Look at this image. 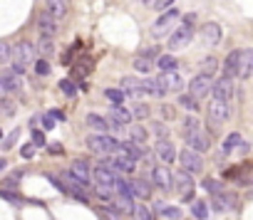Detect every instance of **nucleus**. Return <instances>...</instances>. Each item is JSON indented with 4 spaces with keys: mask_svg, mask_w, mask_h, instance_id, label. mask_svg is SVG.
Wrapping results in <instances>:
<instances>
[{
    "mask_svg": "<svg viewBox=\"0 0 253 220\" xmlns=\"http://www.w3.org/2000/svg\"><path fill=\"white\" fill-rule=\"evenodd\" d=\"M13 74H25V70L30 67V64H35V45L32 42H17V45L13 47Z\"/></svg>",
    "mask_w": 253,
    "mask_h": 220,
    "instance_id": "nucleus-1",
    "label": "nucleus"
},
{
    "mask_svg": "<svg viewBox=\"0 0 253 220\" xmlns=\"http://www.w3.org/2000/svg\"><path fill=\"white\" fill-rule=\"evenodd\" d=\"M84 144H87L90 151L99 153V156H104V153H117V146H119V141L112 139L110 134H90L84 139Z\"/></svg>",
    "mask_w": 253,
    "mask_h": 220,
    "instance_id": "nucleus-2",
    "label": "nucleus"
},
{
    "mask_svg": "<svg viewBox=\"0 0 253 220\" xmlns=\"http://www.w3.org/2000/svg\"><path fill=\"white\" fill-rule=\"evenodd\" d=\"M181 17V13L176 10V8H172V10H166L159 20H157V23L152 25V37H164V35H169V32H172V28L176 25V20Z\"/></svg>",
    "mask_w": 253,
    "mask_h": 220,
    "instance_id": "nucleus-3",
    "label": "nucleus"
},
{
    "mask_svg": "<svg viewBox=\"0 0 253 220\" xmlns=\"http://www.w3.org/2000/svg\"><path fill=\"white\" fill-rule=\"evenodd\" d=\"M191 37H194V28L191 25H179L174 32H172V37H169V47L172 50H184L189 42H191Z\"/></svg>",
    "mask_w": 253,
    "mask_h": 220,
    "instance_id": "nucleus-4",
    "label": "nucleus"
},
{
    "mask_svg": "<svg viewBox=\"0 0 253 220\" xmlns=\"http://www.w3.org/2000/svg\"><path fill=\"white\" fill-rule=\"evenodd\" d=\"M179 163L184 166V171H186V173H199V171L204 168V159H201V153H196V151H191V148H186V151H181V153H179Z\"/></svg>",
    "mask_w": 253,
    "mask_h": 220,
    "instance_id": "nucleus-5",
    "label": "nucleus"
},
{
    "mask_svg": "<svg viewBox=\"0 0 253 220\" xmlns=\"http://www.w3.org/2000/svg\"><path fill=\"white\" fill-rule=\"evenodd\" d=\"M211 84H214V79H211L208 74H196L191 79V84H189V94H191L194 99H201V97L211 94Z\"/></svg>",
    "mask_w": 253,
    "mask_h": 220,
    "instance_id": "nucleus-6",
    "label": "nucleus"
},
{
    "mask_svg": "<svg viewBox=\"0 0 253 220\" xmlns=\"http://www.w3.org/2000/svg\"><path fill=\"white\" fill-rule=\"evenodd\" d=\"M211 94H214V99H219V102H228L231 94H234V82L228 77H219L214 84H211Z\"/></svg>",
    "mask_w": 253,
    "mask_h": 220,
    "instance_id": "nucleus-7",
    "label": "nucleus"
},
{
    "mask_svg": "<svg viewBox=\"0 0 253 220\" xmlns=\"http://www.w3.org/2000/svg\"><path fill=\"white\" fill-rule=\"evenodd\" d=\"M228 114H231L228 102H219V99H214V102L208 104V119L214 121V124H221V121H226V119H228Z\"/></svg>",
    "mask_w": 253,
    "mask_h": 220,
    "instance_id": "nucleus-8",
    "label": "nucleus"
},
{
    "mask_svg": "<svg viewBox=\"0 0 253 220\" xmlns=\"http://www.w3.org/2000/svg\"><path fill=\"white\" fill-rule=\"evenodd\" d=\"M92 181H95V188H107V191H112L114 188V181H117V173L104 171V168H95L92 171Z\"/></svg>",
    "mask_w": 253,
    "mask_h": 220,
    "instance_id": "nucleus-9",
    "label": "nucleus"
},
{
    "mask_svg": "<svg viewBox=\"0 0 253 220\" xmlns=\"http://www.w3.org/2000/svg\"><path fill=\"white\" fill-rule=\"evenodd\" d=\"M152 183L161 191H169L172 188V171H169L166 166H154L152 168Z\"/></svg>",
    "mask_w": 253,
    "mask_h": 220,
    "instance_id": "nucleus-10",
    "label": "nucleus"
},
{
    "mask_svg": "<svg viewBox=\"0 0 253 220\" xmlns=\"http://www.w3.org/2000/svg\"><path fill=\"white\" fill-rule=\"evenodd\" d=\"M184 136H186V144L191 146V151H196V153H204V151H208V146H211L208 136L204 134L201 129H199V131H191V134H184Z\"/></svg>",
    "mask_w": 253,
    "mask_h": 220,
    "instance_id": "nucleus-11",
    "label": "nucleus"
},
{
    "mask_svg": "<svg viewBox=\"0 0 253 220\" xmlns=\"http://www.w3.org/2000/svg\"><path fill=\"white\" fill-rule=\"evenodd\" d=\"M157 82L161 84L164 92H179L181 87H184V79H181L176 72H161V77H159Z\"/></svg>",
    "mask_w": 253,
    "mask_h": 220,
    "instance_id": "nucleus-12",
    "label": "nucleus"
},
{
    "mask_svg": "<svg viewBox=\"0 0 253 220\" xmlns=\"http://www.w3.org/2000/svg\"><path fill=\"white\" fill-rule=\"evenodd\" d=\"M201 37H204V42L208 47H216L221 42V25L219 23H206L201 28Z\"/></svg>",
    "mask_w": 253,
    "mask_h": 220,
    "instance_id": "nucleus-13",
    "label": "nucleus"
},
{
    "mask_svg": "<svg viewBox=\"0 0 253 220\" xmlns=\"http://www.w3.org/2000/svg\"><path fill=\"white\" fill-rule=\"evenodd\" d=\"M117 156L139 161V159H142V144H134V141H119V146H117Z\"/></svg>",
    "mask_w": 253,
    "mask_h": 220,
    "instance_id": "nucleus-14",
    "label": "nucleus"
},
{
    "mask_svg": "<svg viewBox=\"0 0 253 220\" xmlns=\"http://www.w3.org/2000/svg\"><path fill=\"white\" fill-rule=\"evenodd\" d=\"M37 28L42 30V37H52V35L57 32V20L45 10V13L37 15Z\"/></svg>",
    "mask_w": 253,
    "mask_h": 220,
    "instance_id": "nucleus-15",
    "label": "nucleus"
},
{
    "mask_svg": "<svg viewBox=\"0 0 253 220\" xmlns=\"http://www.w3.org/2000/svg\"><path fill=\"white\" fill-rule=\"evenodd\" d=\"M154 151H157V156H159L164 163H172V161L176 159V148H174V144L169 141V139H161V141H157Z\"/></svg>",
    "mask_w": 253,
    "mask_h": 220,
    "instance_id": "nucleus-16",
    "label": "nucleus"
},
{
    "mask_svg": "<svg viewBox=\"0 0 253 220\" xmlns=\"http://www.w3.org/2000/svg\"><path fill=\"white\" fill-rule=\"evenodd\" d=\"M236 205V198L234 195H231V193H216L214 198H211V208H214V210H219V213H223V210H231V208H234Z\"/></svg>",
    "mask_w": 253,
    "mask_h": 220,
    "instance_id": "nucleus-17",
    "label": "nucleus"
},
{
    "mask_svg": "<svg viewBox=\"0 0 253 220\" xmlns=\"http://www.w3.org/2000/svg\"><path fill=\"white\" fill-rule=\"evenodd\" d=\"M176 183V188L186 195V193H191V188H194V181H191V173H186V171H176V173H172V186Z\"/></svg>",
    "mask_w": 253,
    "mask_h": 220,
    "instance_id": "nucleus-18",
    "label": "nucleus"
},
{
    "mask_svg": "<svg viewBox=\"0 0 253 220\" xmlns=\"http://www.w3.org/2000/svg\"><path fill=\"white\" fill-rule=\"evenodd\" d=\"M253 74V50H241L238 57V77L248 79Z\"/></svg>",
    "mask_w": 253,
    "mask_h": 220,
    "instance_id": "nucleus-19",
    "label": "nucleus"
},
{
    "mask_svg": "<svg viewBox=\"0 0 253 220\" xmlns=\"http://www.w3.org/2000/svg\"><path fill=\"white\" fill-rule=\"evenodd\" d=\"M45 5H47V13L60 20V17H65L70 13V0H45Z\"/></svg>",
    "mask_w": 253,
    "mask_h": 220,
    "instance_id": "nucleus-20",
    "label": "nucleus"
},
{
    "mask_svg": "<svg viewBox=\"0 0 253 220\" xmlns=\"http://www.w3.org/2000/svg\"><path fill=\"white\" fill-rule=\"evenodd\" d=\"M122 92H124V97H142L144 92H142V82L137 79V77H122Z\"/></svg>",
    "mask_w": 253,
    "mask_h": 220,
    "instance_id": "nucleus-21",
    "label": "nucleus"
},
{
    "mask_svg": "<svg viewBox=\"0 0 253 220\" xmlns=\"http://www.w3.org/2000/svg\"><path fill=\"white\" fill-rule=\"evenodd\" d=\"M238 57H241V50H234L228 52L226 62H223V77H238Z\"/></svg>",
    "mask_w": 253,
    "mask_h": 220,
    "instance_id": "nucleus-22",
    "label": "nucleus"
},
{
    "mask_svg": "<svg viewBox=\"0 0 253 220\" xmlns=\"http://www.w3.org/2000/svg\"><path fill=\"white\" fill-rule=\"evenodd\" d=\"M129 195L132 198H139V201H146V198H152V186L146 183V181H134L129 183Z\"/></svg>",
    "mask_w": 253,
    "mask_h": 220,
    "instance_id": "nucleus-23",
    "label": "nucleus"
},
{
    "mask_svg": "<svg viewBox=\"0 0 253 220\" xmlns=\"http://www.w3.org/2000/svg\"><path fill=\"white\" fill-rule=\"evenodd\" d=\"M110 121H114V124H119V126H126V124H129L132 121V114L129 112H126V109L124 106H110Z\"/></svg>",
    "mask_w": 253,
    "mask_h": 220,
    "instance_id": "nucleus-24",
    "label": "nucleus"
},
{
    "mask_svg": "<svg viewBox=\"0 0 253 220\" xmlns=\"http://www.w3.org/2000/svg\"><path fill=\"white\" fill-rule=\"evenodd\" d=\"M87 126H92L97 134H107V131H112L110 119H104V117H99V114H87Z\"/></svg>",
    "mask_w": 253,
    "mask_h": 220,
    "instance_id": "nucleus-25",
    "label": "nucleus"
},
{
    "mask_svg": "<svg viewBox=\"0 0 253 220\" xmlns=\"http://www.w3.org/2000/svg\"><path fill=\"white\" fill-rule=\"evenodd\" d=\"M70 173L75 176V178H79L82 183H90V166L84 163V161H75L72 168H70Z\"/></svg>",
    "mask_w": 253,
    "mask_h": 220,
    "instance_id": "nucleus-26",
    "label": "nucleus"
},
{
    "mask_svg": "<svg viewBox=\"0 0 253 220\" xmlns=\"http://www.w3.org/2000/svg\"><path fill=\"white\" fill-rule=\"evenodd\" d=\"M157 67H159L161 72H176L179 62H176V57H172V55H159V59H157Z\"/></svg>",
    "mask_w": 253,
    "mask_h": 220,
    "instance_id": "nucleus-27",
    "label": "nucleus"
},
{
    "mask_svg": "<svg viewBox=\"0 0 253 220\" xmlns=\"http://www.w3.org/2000/svg\"><path fill=\"white\" fill-rule=\"evenodd\" d=\"M236 146H241V134H228L226 139H223V146H221V153L223 156H228V153H234L236 151Z\"/></svg>",
    "mask_w": 253,
    "mask_h": 220,
    "instance_id": "nucleus-28",
    "label": "nucleus"
},
{
    "mask_svg": "<svg viewBox=\"0 0 253 220\" xmlns=\"http://www.w3.org/2000/svg\"><path fill=\"white\" fill-rule=\"evenodd\" d=\"M0 82H3L5 92H17V89H20V79H17V74H13V72H0Z\"/></svg>",
    "mask_w": 253,
    "mask_h": 220,
    "instance_id": "nucleus-29",
    "label": "nucleus"
},
{
    "mask_svg": "<svg viewBox=\"0 0 253 220\" xmlns=\"http://www.w3.org/2000/svg\"><path fill=\"white\" fill-rule=\"evenodd\" d=\"M142 92H144V94H152V97H164V94H166L157 79H144V82H142Z\"/></svg>",
    "mask_w": 253,
    "mask_h": 220,
    "instance_id": "nucleus-30",
    "label": "nucleus"
},
{
    "mask_svg": "<svg viewBox=\"0 0 253 220\" xmlns=\"http://www.w3.org/2000/svg\"><path fill=\"white\" fill-rule=\"evenodd\" d=\"M134 70H137L139 74H149V72L154 70V59H149V57L139 55V57L134 59Z\"/></svg>",
    "mask_w": 253,
    "mask_h": 220,
    "instance_id": "nucleus-31",
    "label": "nucleus"
},
{
    "mask_svg": "<svg viewBox=\"0 0 253 220\" xmlns=\"http://www.w3.org/2000/svg\"><path fill=\"white\" fill-rule=\"evenodd\" d=\"M60 183H67L72 191H84V188H87V183H82L79 178H75V176H72L70 171H65V173L60 176Z\"/></svg>",
    "mask_w": 253,
    "mask_h": 220,
    "instance_id": "nucleus-32",
    "label": "nucleus"
},
{
    "mask_svg": "<svg viewBox=\"0 0 253 220\" xmlns=\"http://www.w3.org/2000/svg\"><path fill=\"white\" fill-rule=\"evenodd\" d=\"M191 215H194L196 220H206V218H208V205H206L204 201H194V205H191Z\"/></svg>",
    "mask_w": 253,
    "mask_h": 220,
    "instance_id": "nucleus-33",
    "label": "nucleus"
},
{
    "mask_svg": "<svg viewBox=\"0 0 253 220\" xmlns=\"http://www.w3.org/2000/svg\"><path fill=\"white\" fill-rule=\"evenodd\" d=\"M37 50H40V55H45V57L55 55V45H52V37H40V42H37Z\"/></svg>",
    "mask_w": 253,
    "mask_h": 220,
    "instance_id": "nucleus-34",
    "label": "nucleus"
},
{
    "mask_svg": "<svg viewBox=\"0 0 253 220\" xmlns=\"http://www.w3.org/2000/svg\"><path fill=\"white\" fill-rule=\"evenodd\" d=\"M179 106H184L186 112H196V109H199V99H194L191 94H181L179 97Z\"/></svg>",
    "mask_w": 253,
    "mask_h": 220,
    "instance_id": "nucleus-35",
    "label": "nucleus"
},
{
    "mask_svg": "<svg viewBox=\"0 0 253 220\" xmlns=\"http://www.w3.org/2000/svg\"><path fill=\"white\" fill-rule=\"evenodd\" d=\"M132 215H134L137 220H154V213H152L149 208H146V205H134Z\"/></svg>",
    "mask_w": 253,
    "mask_h": 220,
    "instance_id": "nucleus-36",
    "label": "nucleus"
},
{
    "mask_svg": "<svg viewBox=\"0 0 253 220\" xmlns=\"http://www.w3.org/2000/svg\"><path fill=\"white\" fill-rule=\"evenodd\" d=\"M60 92L65 94V97H77V87H75L72 79H62L60 82Z\"/></svg>",
    "mask_w": 253,
    "mask_h": 220,
    "instance_id": "nucleus-37",
    "label": "nucleus"
},
{
    "mask_svg": "<svg viewBox=\"0 0 253 220\" xmlns=\"http://www.w3.org/2000/svg\"><path fill=\"white\" fill-rule=\"evenodd\" d=\"M104 97H107L114 106H122V102H124V92L122 89H107V92H104Z\"/></svg>",
    "mask_w": 253,
    "mask_h": 220,
    "instance_id": "nucleus-38",
    "label": "nucleus"
},
{
    "mask_svg": "<svg viewBox=\"0 0 253 220\" xmlns=\"http://www.w3.org/2000/svg\"><path fill=\"white\" fill-rule=\"evenodd\" d=\"M161 215L169 218V220H179L181 218V208H176V205H164L161 208Z\"/></svg>",
    "mask_w": 253,
    "mask_h": 220,
    "instance_id": "nucleus-39",
    "label": "nucleus"
},
{
    "mask_svg": "<svg viewBox=\"0 0 253 220\" xmlns=\"http://www.w3.org/2000/svg\"><path fill=\"white\" fill-rule=\"evenodd\" d=\"M20 178H23V173H20V171H15V173L10 176V178H5V183H3V191H13V188H17Z\"/></svg>",
    "mask_w": 253,
    "mask_h": 220,
    "instance_id": "nucleus-40",
    "label": "nucleus"
},
{
    "mask_svg": "<svg viewBox=\"0 0 253 220\" xmlns=\"http://www.w3.org/2000/svg\"><path fill=\"white\" fill-rule=\"evenodd\" d=\"M10 55H13V47H10V42L0 40V64H3V62H8V59H10Z\"/></svg>",
    "mask_w": 253,
    "mask_h": 220,
    "instance_id": "nucleus-41",
    "label": "nucleus"
},
{
    "mask_svg": "<svg viewBox=\"0 0 253 220\" xmlns=\"http://www.w3.org/2000/svg\"><path fill=\"white\" fill-rule=\"evenodd\" d=\"M201 67H204V72H201V74H208V77H211V72H214V70L219 67V62H216V57H206V59L201 62Z\"/></svg>",
    "mask_w": 253,
    "mask_h": 220,
    "instance_id": "nucleus-42",
    "label": "nucleus"
},
{
    "mask_svg": "<svg viewBox=\"0 0 253 220\" xmlns=\"http://www.w3.org/2000/svg\"><path fill=\"white\" fill-rule=\"evenodd\" d=\"M35 74L47 77V74H50V62H47V59H37V62H35Z\"/></svg>",
    "mask_w": 253,
    "mask_h": 220,
    "instance_id": "nucleus-43",
    "label": "nucleus"
},
{
    "mask_svg": "<svg viewBox=\"0 0 253 220\" xmlns=\"http://www.w3.org/2000/svg\"><path fill=\"white\" fill-rule=\"evenodd\" d=\"M201 129V124H199V119H194V117H189L186 121H184V134H191V131H199Z\"/></svg>",
    "mask_w": 253,
    "mask_h": 220,
    "instance_id": "nucleus-44",
    "label": "nucleus"
},
{
    "mask_svg": "<svg viewBox=\"0 0 253 220\" xmlns=\"http://www.w3.org/2000/svg\"><path fill=\"white\" fill-rule=\"evenodd\" d=\"M204 188H206L211 195L221 193V183H219V181H214V178H206V181H204Z\"/></svg>",
    "mask_w": 253,
    "mask_h": 220,
    "instance_id": "nucleus-45",
    "label": "nucleus"
},
{
    "mask_svg": "<svg viewBox=\"0 0 253 220\" xmlns=\"http://www.w3.org/2000/svg\"><path fill=\"white\" fill-rule=\"evenodd\" d=\"M146 139V131L142 129V126H132V139L129 141H134V144H142Z\"/></svg>",
    "mask_w": 253,
    "mask_h": 220,
    "instance_id": "nucleus-46",
    "label": "nucleus"
},
{
    "mask_svg": "<svg viewBox=\"0 0 253 220\" xmlns=\"http://www.w3.org/2000/svg\"><path fill=\"white\" fill-rule=\"evenodd\" d=\"M0 198H5V201H10V203H15V205L23 203V198H20L17 193H10V191H3V188H0Z\"/></svg>",
    "mask_w": 253,
    "mask_h": 220,
    "instance_id": "nucleus-47",
    "label": "nucleus"
},
{
    "mask_svg": "<svg viewBox=\"0 0 253 220\" xmlns=\"http://www.w3.org/2000/svg\"><path fill=\"white\" fill-rule=\"evenodd\" d=\"M132 117H137V119H146V117H149V106H146V104H137V106H134V112H132Z\"/></svg>",
    "mask_w": 253,
    "mask_h": 220,
    "instance_id": "nucleus-48",
    "label": "nucleus"
},
{
    "mask_svg": "<svg viewBox=\"0 0 253 220\" xmlns=\"http://www.w3.org/2000/svg\"><path fill=\"white\" fill-rule=\"evenodd\" d=\"M32 146L35 148H40V146H45V134H42V131H32Z\"/></svg>",
    "mask_w": 253,
    "mask_h": 220,
    "instance_id": "nucleus-49",
    "label": "nucleus"
},
{
    "mask_svg": "<svg viewBox=\"0 0 253 220\" xmlns=\"http://www.w3.org/2000/svg\"><path fill=\"white\" fill-rule=\"evenodd\" d=\"M20 156H23V159H32L35 156V146L32 144H25L23 148H20Z\"/></svg>",
    "mask_w": 253,
    "mask_h": 220,
    "instance_id": "nucleus-50",
    "label": "nucleus"
},
{
    "mask_svg": "<svg viewBox=\"0 0 253 220\" xmlns=\"http://www.w3.org/2000/svg\"><path fill=\"white\" fill-rule=\"evenodd\" d=\"M17 136H20V129H15L13 134H10V136H8V139L3 141V148H13V144L17 141Z\"/></svg>",
    "mask_w": 253,
    "mask_h": 220,
    "instance_id": "nucleus-51",
    "label": "nucleus"
},
{
    "mask_svg": "<svg viewBox=\"0 0 253 220\" xmlns=\"http://www.w3.org/2000/svg\"><path fill=\"white\" fill-rule=\"evenodd\" d=\"M166 134H169V129L164 124H154V136H159V141L166 139Z\"/></svg>",
    "mask_w": 253,
    "mask_h": 220,
    "instance_id": "nucleus-52",
    "label": "nucleus"
},
{
    "mask_svg": "<svg viewBox=\"0 0 253 220\" xmlns=\"http://www.w3.org/2000/svg\"><path fill=\"white\" fill-rule=\"evenodd\" d=\"M42 129H45V131L55 129V117H52V114H45V117H42Z\"/></svg>",
    "mask_w": 253,
    "mask_h": 220,
    "instance_id": "nucleus-53",
    "label": "nucleus"
},
{
    "mask_svg": "<svg viewBox=\"0 0 253 220\" xmlns=\"http://www.w3.org/2000/svg\"><path fill=\"white\" fill-rule=\"evenodd\" d=\"M172 5H174V0H157L154 10H166V8H172Z\"/></svg>",
    "mask_w": 253,
    "mask_h": 220,
    "instance_id": "nucleus-54",
    "label": "nucleus"
},
{
    "mask_svg": "<svg viewBox=\"0 0 253 220\" xmlns=\"http://www.w3.org/2000/svg\"><path fill=\"white\" fill-rule=\"evenodd\" d=\"M47 151H50V153H57V156H60V153L65 151V148H62V144H50V146H47Z\"/></svg>",
    "mask_w": 253,
    "mask_h": 220,
    "instance_id": "nucleus-55",
    "label": "nucleus"
},
{
    "mask_svg": "<svg viewBox=\"0 0 253 220\" xmlns=\"http://www.w3.org/2000/svg\"><path fill=\"white\" fill-rule=\"evenodd\" d=\"M144 5H146V8H152V10H154V5H157V0H144Z\"/></svg>",
    "mask_w": 253,
    "mask_h": 220,
    "instance_id": "nucleus-56",
    "label": "nucleus"
},
{
    "mask_svg": "<svg viewBox=\"0 0 253 220\" xmlns=\"http://www.w3.org/2000/svg\"><path fill=\"white\" fill-rule=\"evenodd\" d=\"M5 166H8V161H5V159H0V173L5 171Z\"/></svg>",
    "mask_w": 253,
    "mask_h": 220,
    "instance_id": "nucleus-57",
    "label": "nucleus"
},
{
    "mask_svg": "<svg viewBox=\"0 0 253 220\" xmlns=\"http://www.w3.org/2000/svg\"><path fill=\"white\" fill-rule=\"evenodd\" d=\"M5 97V87H3V82H0V99Z\"/></svg>",
    "mask_w": 253,
    "mask_h": 220,
    "instance_id": "nucleus-58",
    "label": "nucleus"
}]
</instances>
